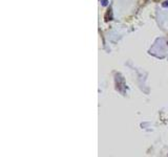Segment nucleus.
Masks as SVG:
<instances>
[{"mask_svg": "<svg viewBox=\"0 0 168 157\" xmlns=\"http://www.w3.org/2000/svg\"><path fill=\"white\" fill-rule=\"evenodd\" d=\"M162 6H163V8H168V0H166V1H164V2L162 3Z\"/></svg>", "mask_w": 168, "mask_h": 157, "instance_id": "f257e3e1", "label": "nucleus"}, {"mask_svg": "<svg viewBox=\"0 0 168 157\" xmlns=\"http://www.w3.org/2000/svg\"><path fill=\"white\" fill-rule=\"evenodd\" d=\"M101 2H102V5H103V6H106V5H107L108 4V1H107V0H101Z\"/></svg>", "mask_w": 168, "mask_h": 157, "instance_id": "f03ea898", "label": "nucleus"}]
</instances>
